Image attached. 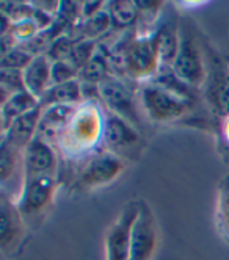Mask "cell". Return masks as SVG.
I'll list each match as a JSON object with an SVG mask.
<instances>
[{
    "mask_svg": "<svg viewBox=\"0 0 229 260\" xmlns=\"http://www.w3.org/2000/svg\"><path fill=\"white\" fill-rule=\"evenodd\" d=\"M19 170L22 171V151L2 141V146H0V177H2V182L7 183Z\"/></svg>",
    "mask_w": 229,
    "mask_h": 260,
    "instance_id": "cb8c5ba5",
    "label": "cell"
},
{
    "mask_svg": "<svg viewBox=\"0 0 229 260\" xmlns=\"http://www.w3.org/2000/svg\"><path fill=\"white\" fill-rule=\"evenodd\" d=\"M124 158L101 149L85 158L83 166L74 180V187L79 191H91L107 187L117 180L124 173Z\"/></svg>",
    "mask_w": 229,
    "mask_h": 260,
    "instance_id": "5b68a950",
    "label": "cell"
},
{
    "mask_svg": "<svg viewBox=\"0 0 229 260\" xmlns=\"http://www.w3.org/2000/svg\"><path fill=\"white\" fill-rule=\"evenodd\" d=\"M79 74H80V71L69 60L52 61V86L79 79Z\"/></svg>",
    "mask_w": 229,
    "mask_h": 260,
    "instance_id": "484cf974",
    "label": "cell"
},
{
    "mask_svg": "<svg viewBox=\"0 0 229 260\" xmlns=\"http://www.w3.org/2000/svg\"><path fill=\"white\" fill-rule=\"evenodd\" d=\"M59 190V177L22 179L19 196L14 201L25 222L41 218L55 201Z\"/></svg>",
    "mask_w": 229,
    "mask_h": 260,
    "instance_id": "8992f818",
    "label": "cell"
},
{
    "mask_svg": "<svg viewBox=\"0 0 229 260\" xmlns=\"http://www.w3.org/2000/svg\"><path fill=\"white\" fill-rule=\"evenodd\" d=\"M27 231V222L13 199L2 193L0 199V246L5 255H14L22 245Z\"/></svg>",
    "mask_w": 229,
    "mask_h": 260,
    "instance_id": "7c38bea8",
    "label": "cell"
},
{
    "mask_svg": "<svg viewBox=\"0 0 229 260\" xmlns=\"http://www.w3.org/2000/svg\"><path fill=\"white\" fill-rule=\"evenodd\" d=\"M111 68L113 66H111L108 50L104 46L98 44L96 50H94V53H93V57L80 69L79 79H80L82 83L99 86L102 82H105V80H108L110 77L114 76V72H113Z\"/></svg>",
    "mask_w": 229,
    "mask_h": 260,
    "instance_id": "2e32d148",
    "label": "cell"
},
{
    "mask_svg": "<svg viewBox=\"0 0 229 260\" xmlns=\"http://www.w3.org/2000/svg\"><path fill=\"white\" fill-rule=\"evenodd\" d=\"M105 125V108L99 101H85L77 105L53 146L66 158H88L101 151Z\"/></svg>",
    "mask_w": 229,
    "mask_h": 260,
    "instance_id": "6da1fadb",
    "label": "cell"
},
{
    "mask_svg": "<svg viewBox=\"0 0 229 260\" xmlns=\"http://www.w3.org/2000/svg\"><path fill=\"white\" fill-rule=\"evenodd\" d=\"M40 107V101L35 96H32L28 91H19L13 94L7 102L2 104L0 108V116H2V132L10 127L11 122H14L17 118L24 116L28 111Z\"/></svg>",
    "mask_w": 229,
    "mask_h": 260,
    "instance_id": "ffe728a7",
    "label": "cell"
},
{
    "mask_svg": "<svg viewBox=\"0 0 229 260\" xmlns=\"http://www.w3.org/2000/svg\"><path fill=\"white\" fill-rule=\"evenodd\" d=\"M105 2H83L82 8H80V16H82V21H87L90 17L96 16L98 13L105 10ZM80 21V22H82Z\"/></svg>",
    "mask_w": 229,
    "mask_h": 260,
    "instance_id": "4316f807",
    "label": "cell"
},
{
    "mask_svg": "<svg viewBox=\"0 0 229 260\" xmlns=\"http://www.w3.org/2000/svg\"><path fill=\"white\" fill-rule=\"evenodd\" d=\"M74 110H75V107H71V105L44 107L43 113H41L40 128H38V135L53 144L56 137L60 135L66 122L69 121L71 115L74 113Z\"/></svg>",
    "mask_w": 229,
    "mask_h": 260,
    "instance_id": "e0dca14e",
    "label": "cell"
},
{
    "mask_svg": "<svg viewBox=\"0 0 229 260\" xmlns=\"http://www.w3.org/2000/svg\"><path fill=\"white\" fill-rule=\"evenodd\" d=\"M107 10L111 16L113 27L127 28L138 22V5L130 0H114L107 4Z\"/></svg>",
    "mask_w": 229,
    "mask_h": 260,
    "instance_id": "7402d4cb",
    "label": "cell"
},
{
    "mask_svg": "<svg viewBox=\"0 0 229 260\" xmlns=\"http://www.w3.org/2000/svg\"><path fill=\"white\" fill-rule=\"evenodd\" d=\"M154 31L148 35L135 33L123 43L120 50H108L111 66H120L126 79L138 85L154 80L162 72Z\"/></svg>",
    "mask_w": 229,
    "mask_h": 260,
    "instance_id": "3957f363",
    "label": "cell"
},
{
    "mask_svg": "<svg viewBox=\"0 0 229 260\" xmlns=\"http://www.w3.org/2000/svg\"><path fill=\"white\" fill-rule=\"evenodd\" d=\"M138 215L132 229L129 260H152L159 243L157 221L145 201H138Z\"/></svg>",
    "mask_w": 229,
    "mask_h": 260,
    "instance_id": "30bf717a",
    "label": "cell"
},
{
    "mask_svg": "<svg viewBox=\"0 0 229 260\" xmlns=\"http://www.w3.org/2000/svg\"><path fill=\"white\" fill-rule=\"evenodd\" d=\"M223 61H224V64L227 66V69H229V53L227 55H224V57H223Z\"/></svg>",
    "mask_w": 229,
    "mask_h": 260,
    "instance_id": "f1b7e54d",
    "label": "cell"
},
{
    "mask_svg": "<svg viewBox=\"0 0 229 260\" xmlns=\"http://www.w3.org/2000/svg\"><path fill=\"white\" fill-rule=\"evenodd\" d=\"M99 102L108 113L117 115L132 125H135L140 130L141 119H140V104L138 98L121 79L117 76L110 77L108 80L102 82L98 86Z\"/></svg>",
    "mask_w": 229,
    "mask_h": 260,
    "instance_id": "52a82bcc",
    "label": "cell"
},
{
    "mask_svg": "<svg viewBox=\"0 0 229 260\" xmlns=\"http://www.w3.org/2000/svg\"><path fill=\"white\" fill-rule=\"evenodd\" d=\"M102 149L108 151L121 158L138 155L143 146L140 130L132 125L129 121L108 113L105 110V125H104V138Z\"/></svg>",
    "mask_w": 229,
    "mask_h": 260,
    "instance_id": "ba28073f",
    "label": "cell"
},
{
    "mask_svg": "<svg viewBox=\"0 0 229 260\" xmlns=\"http://www.w3.org/2000/svg\"><path fill=\"white\" fill-rule=\"evenodd\" d=\"M80 31V40H88V41H96L105 33H108L113 28V21L108 10L105 8L104 11L98 13L96 16L90 17L87 21H82L77 25Z\"/></svg>",
    "mask_w": 229,
    "mask_h": 260,
    "instance_id": "603a6c76",
    "label": "cell"
},
{
    "mask_svg": "<svg viewBox=\"0 0 229 260\" xmlns=\"http://www.w3.org/2000/svg\"><path fill=\"white\" fill-rule=\"evenodd\" d=\"M156 46L159 52V58L163 69H171L176 53L179 50V41H181V31H178L176 27L169 24H162L154 31Z\"/></svg>",
    "mask_w": 229,
    "mask_h": 260,
    "instance_id": "d6986e66",
    "label": "cell"
},
{
    "mask_svg": "<svg viewBox=\"0 0 229 260\" xmlns=\"http://www.w3.org/2000/svg\"><path fill=\"white\" fill-rule=\"evenodd\" d=\"M24 86L32 96L41 101L52 86V61L46 53L36 55L30 64L22 71Z\"/></svg>",
    "mask_w": 229,
    "mask_h": 260,
    "instance_id": "9a60e30c",
    "label": "cell"
},
{
    "mask_svg": "<svg viewBox=\"0 0 229 260\" xmlns=\"http://www.w3.org/2000/svg\"><path fill=\"white\" fill-rule=\"evenodd\" d=\"M190 88L182 85L173 74L157 76L154 80L140 83L137 98L141 113L152 124H168L184 118L193 107Z\"/></svg>",
    "mask_w": 229,
    "mask_h": 260,
    "instance_id": "7a4b0ae2",
    "label": "cell"
},
{
    "mask_svg": "<svg viewBox=\"0 0 229 260\" xmlns=\"http://www.w3.org/2000/svg\"><path fill=\"white\" fill-rule=\"evenodd\" d=\"M59 165L55 146L38 135L22 151V179L59 177Z\"/></svg>",
    "mask_w": 229,
    "mask_h": 260,
    "instance_id": "8fae6325",
    "label": "cell"
},
{
    "mask_svg": "<svg viewBox=\"0 0 229 260\" xmlns=\"http://www.w3.org/2000/svg\"><path fill=\"white\" fill-rule=\"evenodd\" d=\"M206 99L215 116L221 119L229 116V69L223 60L215 64L214 71L209 69Z\"/></svg>",
    "mask_w": 229,
    "mask_h": 260,
    "instance_id": "4fadbf2b",
    "label": "cell"
},
{
    "mask_svg": "<svg viewBox=\"0 0 229 260\" xmlns=\"http://www.w3.org/2000/svg\"><path fill=\"white\" fill-rule=\"evenodd\" d=\"M221 134H223L226 143H229V116L226 119H223V122H221Z\"/></svg>",
    "mask_w": 229,
    "mask_h": 260,
    "instance_id": "83f0119b",
    "label": "cell"
},
{
    "mask_svg": "<svg viewBox=\"0 0 229 260\" xmlns=\"http://www.w3.org/2000/svg\"><path fill=\"white\" fill-rule=\"evenodd\" d=\"M138 201L129 202L108 226L104 238L105 260H129L132 229L138 215Z\"/></svg>",
    "mask_w": 229,
    "mask_h": 260,
    "instance_id": "9c48e42d",
    "label": "cell"
},
{
    "mask_svg": "<svg viewBox=\"0 0 229 260\" xmlns=\"http://www.w3.org/2000/svg\"><path fill=\"white\" fill-rule=\"evenodd\" d=\"M85 102L83 96V86L80 79H75L66 83L53 85L50 89L43 96L40 101V105L44 107H52V105H71L77 107Z\"/></svg>",
    "mask_w": 229,
    "mask_h": 260,
    "instance_id": "ac0fdd59",
    "label": "cell"
},
{
    "mask_svg": "<svg viewBox=\"0 0 229 260\" xmlns=\"http://www.w3.org/2000/svg\"><path fill=\"white\" fill-rule=\"evenodd\" d=\"M33 58L35 57L28 50H25L22 46H17L13 50H10L8 53L2 55V61H0V64H2V69L24 71Z\"/></svg>",
    "mask_w": 229,
    "mask_h": 260,
    "instance_id": "d4e9b609",
    "label": "cell"
},
{
    "mask_svg": "<svg viewBox=\"0 0 229 260\" xmlns=\"http://www.w3.org/2000/svg\"><path fill=\"white\" fill-rule=\"evenodd\" d=\"M171 74L187 88L196 89L206 85L209 66L196 38L187 30H181V41L176 58L171 64Z\"/></svg>",
    "mask_w": 229,
    "mask_h": 260,
    "instance_id": "277c9868",
    "label": "cell"
},
{
    "mask_svg": "<svg viewBox=\"0 0 229 260\" xmlns=\"http://www.w3.org/2000/svg\"><path fill=\"white\" fill-rule=\"evenodd\" d=\"M215 221L221 237L229 241V174L220 180L217 187Z\"/></svg>",
    "mask_w": 229,
    "mask_h": 260,
    "instance_id": "44dd1931",
    "label": "cell"
},
{
    "mask_svg": "<svg viewBox=\"0 0 229 260\" xmlns=\"http://www.w3.org/2000/svg\"><path fill=\"white\" fill-rule=\"evenodd\" d=\"M43 107L28 111L24 116L17 118L14 122L10 124L7 130L2 134V141L11 144L13 147L19 151H24L25 147L38 137V128H40Z\"/></svg>",
    "mask_w": 229,
    "mask_h": 260,
    "instance_id": "5bb4252c",
    "label": "cell"
}]
</instances>
